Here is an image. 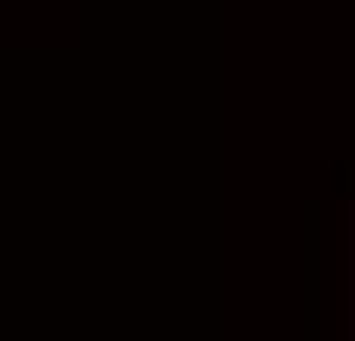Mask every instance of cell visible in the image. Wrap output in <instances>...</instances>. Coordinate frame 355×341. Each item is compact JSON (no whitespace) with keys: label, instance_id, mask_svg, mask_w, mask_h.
I'll use <instances>...</instances> for the list:
<instances>
[{"label":"cell","instance_id":"6da1fadb","mask_svg":"<svg viewBox=\"0 0 355 341\" xmlns=\"http://www.w3.org/2000/svg\"><path fill=\"white\" fill-rule=\"evenodd\" d=\"M351 281H355V208H351Z\"/></svg>","mask_w":355,"mask_h":341}]
</instances>
